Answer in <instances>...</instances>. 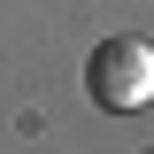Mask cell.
Listing matches in <instances>:
<instances>
[{"label": "cell", "instance_id": "cell-1", "mask_svg": "<svg viewBox=\"0 0 154 154\" xmlns=\"http://www.w3.org/2000/svg\"><path fill=\"white\" fill-rule=\"evenodd\" d=\"M85 93H93V108H108V116H139L154 100V46L139 31L100 38L93 54H85Z\"/></svg>", "mask_w": 154, "mask_h": 154}]
</instances>
